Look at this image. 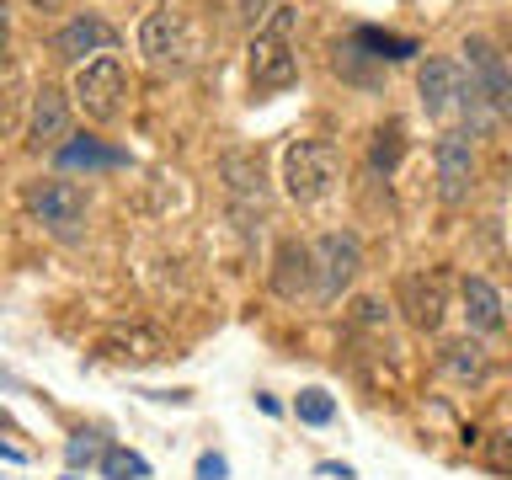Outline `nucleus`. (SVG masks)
I'll list each match as a JSON object with an SVG mask.
<instances>
[{"instance_id":"nucleus-1","label":"nucleus","mask_w":512,"mask_h":480,"mask_svg":"<svg viewBox=\"0 0 512 480\" xmlns=\"http://www.w3.org/2000/svg\"><path fill=\"white\" fill-rule=\"evenodd\" d=\"M294 32H299V6L278 0V11L256 27L251 38V91L256 96H272V91H288L299 80V54H294Z\"/></svg>"},{"instance_id":"nucleus-2","label":"nucleus","mask_w":512,"mask_h":480,"mask_svg":"<svg viewBox=\"0 0 512 480\" xmlns=\"http://www.w3.org/2000/svg\"><path fill=\"white\" fill-rule=\"evenodd\" d=\"M336 182H342V155H336L331 139H294L283 150V192L299 208L326 203Z\"/></svg>"},{"instance_id":"nucleus-3","label":"nucleus","mask_w":512,"mask_h":480,"mask_svg":"<svg viewBox=\"0 0 512 480\" xmlns=\"http://www.w3.org/2000/svg\"><path fill=\"white\" fill-rule=\"evenodd\" d=\"M22 208L43 224L48 235H59V240H75L80 230H86V192H80L75 182H64V176L27 182L22 187Z\"/></svg>"},{"instance_id":"nucleus-4","label":"nucleus","mask_w":512,"mask_h":480,"mask_svg":"<svg viewBox=\"0 0 512 480\" xmlns=\"http://www.w3.org/2000/svg\"><path fill=\"white\" fill-rule=\"evenodd\" d=\"M70 96L75 107L86 112L91 123H112L123 112V96H128V75H123V59L118 54H96L75 70L70 80Z\"/></svg>"},{"instance_id":"nucleus-5","label":"nucleus","mask_w":512,"mask_h":480,"mask_svg":"<svg viewBox=\"0 0 512 480\" xmlns=\"http://www.w3.org/2000/svg\"><path fill=\"white\" fill-rule=\"evenodd\" d=\"M139 54H144V64L150 70H187L192 64V27H187V16L182 11H171V6H155L150 16L139 22Z\"/></svg>"},{"instance_id":"nucleus-6","label":"nucleus","mask_w":512,"mask_h":480,"mask_svg":"<svg viewBox=\"0 0 512 480\" xmlns=\"http://www.w3.org/2000/svg\"><path fill=\"white\" fill-rule=\"evenodd\" d=\"M464 70H470V86L486 96V107L502 123H512V70H507L502 48L491 38H480V32H470L464 38Z\"/></svg>"},{"instance_id":"nucleus-7","label":"nucleus","mask_w":512,"mask_h":480,"mask_svg":"<svg viewBox=\"0 0 512 480\" xmlns=\"http://www.w3.org/2000/svg\"><path fill=\"white\" fill-rule=\"evenodd\" d=\"M315 294L320 299H342L352 278H358V267H363V240L352 235V230H331V235H320L315 240Z\"/></svg>"},{"instance_id":"nucleus-8","label":"nucleus","mask_w":512,"mask_h":480,"mask_svg":"<svg viewBox=\"0 0 512 480\" xmlns=\"http://www.w3.org/2000/svg\"><path fill=\"white\" fill-rule=\"evenodd\" d=\"M224 192H230V208H235L240 230H251V224L267 214V176H262V160L246 155V150H230V155H224Z\"/></svg>"},{"instance_id":"nucleus-9","label":"nucleus","mask_w":512,"mask_h":480,"mask_svg":"<svg viewBox=\"0 0 512 480\" xmlns=\"http://www.w3.org/2000/svg\"><path fill=\"white\" fill-rule=\"evenodd\" d=\"M432 160H438V198L448 208H459L475 187V144H470V134H454V128H448V134L432 144Z\"/></svg>"},{"instance_id":"nucleus-10","label":"nucleus","mask_w":512,"mask_h":480,"mask_svg":"<svg viewBox=\"0 0 512 480\" xmlns=\"http://www.w3.org/2000/svg\"><path fill=\"white\" fill-rule=\"evenodd\" d=\"M112 48H118V27L102 16H75L54 32V54L70 64H86V54H112Z\"/></svg>"},{"instance_id":"nucleus-11","label":"nucleus","mask_w":512,"mask_h":480,"mask_svg":"<svg viewBox=\"0 0 512 480\" xmlns=\"http://www.w3.org/2000/svg\"><path fill=\"white\" fill-rule=\"evenodd\" d=\"M70 139V102L54 91V86H43V91H32V123H27V144L32 150H59V144Z\"/></svg>"},{"instance_id":"nucleus-12","label":"nucleus","mask_w":512,"mask_h":480,"mask_svg":"<svg viewBox=\"0 0 512 480\" xmlns=\"http://www.w3.org/2000/svg\"><path fill=\"white\" fill-rule=\"evenodd\" d=\"M400 304H406V315H411V326L416 331H438L443 326V272L432 267V272H411L406 283H400Z\"/></svg>"},{"instance_id":"nucleus-13","label":"nucleus","mask_w":512,"mask_h":480,"mask_svg":"<svg viewBox=\"0 0 512 480\" xmlns=\"http://www.w3.org/2000/svg\"><path fill=\"white\" fill-rule=\"evenodd\" d=\"M416 91H422L427 118H448V112L459 107V96H464V75H459V64H448V59H427L422 70H416Z\"/></svg>"},{"instance_id":"nucleus-14","label":"nucleus","mask_w":512,"mask_h":480,"mask_svg":"<svg viewBox=\"0 0 512 480\" xmlns=\"http://www.w3.org/2000/svg\"><path fill=\"white\" fill-rule=\"evenodd\" d=\"M96 352H102L107 363L139 368V363H160V358H166V342H160L155 331H144V326H118V331H107L102 342H96Z\"/></svg>"},{"instance_id":"nucleus-15","label":"nucleus","mask_w":512,"mask_h":480,"mask_svg":"<svg viewBox=\"0 0 512 480\" xmlns=\"http://www.w3.org/2000/svg\"><path fill=\"white\" fill-rule=\"evenodd\" d=\"M342 54H352V59H390V64H400V59H416L422 54V43L416 38H406V32H379V27H358L352 38L342 43Z\"/></svg>"},{"instance_id":"nucleus-16","label":"nucleus","mask_w":512,"mask_h":480,"mask_svg":"<svg viewBox=\"0 0 512 480\" xmlns=\"http://www.w3.org/2000/svg\"><path fill=\"white\" fill-rule=\"evenodd\" d=\"M459 299H464V320H470L475 336H491V331L507 326V304H502V294H496V283H486V278H464Z\"/></svg>"},{"instance_id":"nucleus-17","label":"nucleus","mask_w":512,"mask_h":480,"mask_svg":"<svg viewBox=\"0 0 512 480\" xmlns=\"http://www.w3.org/2000/svg\"><path fill=\"white\" fill-rule=\"evenodd\" d=\"M54 166L59 171H118V166H128V155L123 150H107V144L91 139V134H70L54 150Z\"/></svg>"},{"instance_id":"nucleus-18","label":"nucleus","mask_w":512,"mask_h":480,"mask_svg":"<svg viewBox=\"0 0 512 480\" xmlns=\"http://www.w3.org/2000/svg\"><path fill=\"white\" fill-rule=\"evenodd\" d=\"M310 278H315V251L299 246V240H283L278 272H272V288H278L283 299H299L304 288H310Z\"/></svg>"},{"instance_id":"nucleus-19","label":"nucleus","mask_w":512,"mask_h":480,"mask_svg":"<svg viewBox=\"0 0 512 480\" xmlns=\"http://www.w3.org/2000/svg\"><path fill=\"white\" fill-rule=\"evenodd\" d=\"M400 155H406V128L390 118V123H379V128H374V144H368V166L390 176V171L400 166Z\"/></svg>"},{"instance_id":"nucleus-20","label":"nucleus","mask_w":512,"mask_h":480,"mask_svg":"<svg viewBox=\"0 0 512 480\" xmlns=\"http://www.w3.org/2000/svg\"><path fill=\"white\" fill-rule=\"evenodd\" d=\"M443 368H448L454 379H464V384H480V379H486V347H480V342L443 347Z\"/></svg>"},{"instance_id":"nucleus-21","label":"nucleus","mask_w":512,"mask_h":480,"mask_svg":"<svg viewBox=\"0 0 512 480\" xmlns=\"http://www.w3.org/2000/svg\"><path fill=\"white\" fill-rule=\"evenodd\" d=\"M96 470H102V480H144L150 464H144L134 448H107V454L96 459Z\"/></svg>"},{"instance_id":"nucleus-22","label":"nucleus","mask_w":512,"mask_h":480,"mask_svg":"<svg viewBox=\"0 0 512 480\" xmlns=\"http://www.w3.org/2000/svg\"><path fill=\"white\" fill-rule=\"evenodd\" d=\"M294 416H299V422H310V427H326L331 416H336V400H331L326 390H299Z\"/></svg>"},{"instance_id":"nucleus-23","label":"nucleus","mask_w":512,"mask_h":480,"mask_svg":"<svg viewBox=\"0 0 512 480\" xmlns=\"http://www.w3.org/2000/svg\"><path fill=\"white\" fill-rule=\"evenodd\" d=\"M102 454H107L102 432H75V438L64 443V459H70L75 470H80V464H96V459H102Z\"/></svg>"},{"instance_id":"nucleus-24","label":"nucleus","mask_w":512,"mask_h":480,"mask_svg":"<svg viewBox=\"0 0 512 480\" xmlns=\"http://www.w3.org/2000/svg\"><path fill=\"white\" fill-rule=\"evenodd\" d=\"M224 475H230V464H224L219 454H203L198 459V480H224Z\"/></svg>"},{"instance_id":"nucleus-25","label":"nucleus","mask_w":512,"mask_h":480,"mask_svg":"<svg viewBox=\"0 0 512 480\" xmlns=\"http://www.w3.org/2000/svg\"><path fill=\"white\" fill-rule=\"evenodd\" d=\"M6 48H11V6L0 0V59H6Z\"/></svg>"},{"instance_id":"nucleus-26","label":"nucleus","mask_w":512,"mask_h":480,"mask_svg":"<svg viewBox=\"0 0 512 480\" xmlns=\"http://www.w3.org/2000/svg\"><path fill=\"white\" fill-rule=\"evenodd\" d=\"M64 6H70V0H27V11H38V16H54Z\"/></svg>"},{"instance_id":"nucleus-27","label":"nucleus","mask_w":512,"mask_h":480,"mask_svg":"<svg viewBox=\"0 0 512 480\" xmlns=\"http://www.w3.org/2000/svg\"><path fill=\"white\" fill-rule=\"evenodd\" d=\"M320 475H331V480H352V470H347V464H331V459L320 464Z\"/></svg>"},{"instance_id":"nucleus-28","label":"nucleus","mask_w":512,"mask_h":480,"mask_svg":"<svg viewBox=\"0 0 512 480\" xmlns=\"http://www.w3.org/2000/svg\"><path fill=\"white\" fill-rule=\"evenodd\" d=\"M491 464H512V443H496L491 448Z\"/></svg>"}]
</instances>
